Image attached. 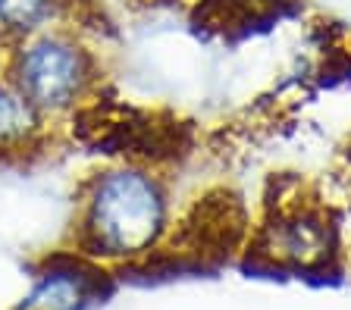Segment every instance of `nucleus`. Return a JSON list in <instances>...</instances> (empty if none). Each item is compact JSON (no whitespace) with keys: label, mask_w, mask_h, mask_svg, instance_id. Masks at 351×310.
<instances>
[{"label":"nucleus","mask_w":351,"mask_h":310,"mask_svg":"<svg viewBox=\"0 0 351 310\" xmlns=\"http://www.w3.org/2000/svg\"><path fill=\"white\" fill-rule=\"evenodd\" d=\"M57 0H0V29L19 38H32L51 25Z\"/></svg>","instance_id":"423d86ee"},{"label":"nucleus","mask_w":351,"mask_h":310,"mask_svg":"<svg viewBox=\"0 0 351 310\" xmlns=\"http://www.w3.org/2000/svg\"><path fill=\"white\" fill-rule=\"evenodd\" d=\"M41 129V113L10 79H0V151L25 148Z\"/></svg>","instance_id":"39448f33"},{"label":"nucleus","mask_w":351,"mask_h":310,"mask_svg":"<svg viewBox=\"0 0 351 310\" xmlns=\"http://www.w3.org/2000/svg\"><path fill=\"white\" fill-rule=\"evenodd\" d=\"M10 81L41 116L73 110L91 85V57L60 31L22 38L10 63Z\"/></svg>","instance_id":"f03ea898"},{"label":"nucleus","mask_w":351,"mask_h":310,"mask_svg":"<svg viewBox=\"0 0 351 310\" xmlns=\"http://www.w3.org/2000/svg\"><path fill=\"white\" fill-rule=\"evenodd\" d=\"M91 298V273L79 263H60L38 276L19 310H82Z\"/></svg>","instance_id":"20e7f679"},{"label":"nucleus","mask_w":351,"mask_h":310,"mask_svg":"<svg viewBox=\"0 0 351 310\" xmlns=\"http://www.w3.org/2000/svg\"><path fill=\"white\" fill-rule=\"evenodd\" d=\"M167 188L145 166L97 172L82 204V248L104 260L141 257L167 229Z\"/></svg>","instance_id":"f257e3e1"},{"label":"nucleus","mask_w":351,"mask_h":310,"mask_svg":"<svg viewBox=\"0 0 351 310\" xmlns=\"http://www.w3.org/2000/svg\"><path fill=\"white\" fill-rule=\"evenodd\" d=\"M336 248V229L317 207H292L276 214L261 232V251L285 266H320Z\"/></svg>","instance_id":"7ed1b4c3"}]
</instances>
